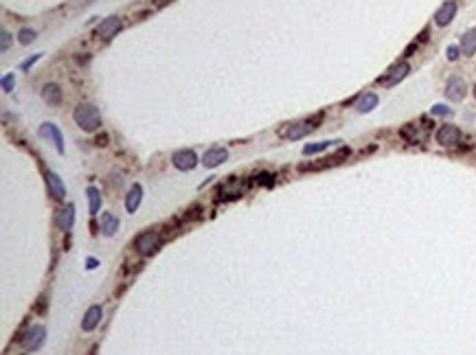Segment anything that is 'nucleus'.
Segmentation results:
<instances>
[{"mask_svg": "<svg viewBox=\"0 0 476 355\" xmlns=\"http://www.w3.org/2000/svg\"><path fill=\"white\" fill-rule=\"evenodd\" d=\"M73 118L83 132H95V130H99V125H101L99 110L95 106H90V103H79V106L75 108Z\"/></svg>", "mask_w": 476, "mask_h": 355, "instance_id": "f257e3e1", "label": "nucleus"}, {"mask_svg": "<svg viewBox=\"0 0 476 355\" xmlns=\"http://www.w3.org/2000/svg\"><path fill=\"white\" fill-rule=\"evenodd\" d=\"M320 118H323V114H316V116H312L310 121H303V123H292V125H288V127L281 132V134H283L285 138H290V141H299V138L307 136L312 130L318 127Z\"/></svg>", "mask_w": 476, "mask_h": 355, "instance_id": "f03ea898", "label": "nucleus"}, {"mask_svg": "<svg viewBox=\"0 0 476 355\" xmlns=\"http://www.w3.org/2000/svg\"><path fill=\"white\" fill-rule=\"evenodd\" d=\"M347 156H349V147H340L338 151H336V154L323 158L320 163H305V165H301L299 169H301V171H320V169H330V167L340 165Z\"/></svg>", "mask_w": 476, "mask_h": 355, "instance_id": "7ed1b4c3", "label": "nucleus"}, {"mask_svg": "<svg viewBox=\"0 0 476 355\" xmlns=\"http://www.w3.org/2000/svg\"><path fill=\"white\" fill-rule=\"evenodd\" d=\"M160 246V235H158V231H145V233H141L136 237V241H134V248L138 250L141 254H152L154 250H156Z\"/></svg>", "mask_w": 476, "mask_h": 355, "instance_id": "20e7f679", "label": "nucleus"}, {"mask_svg": "<svg viewBox=\"0 0 476 355\" xmlns=\"http://www.w3.org/2000/svg\"><path fill=\"white\" fill-rule=\"evenodd\" d=\"M44 340H46V329L42 325H33V327H29V331L24 333L22 344L26 351H38Z\"/></svg>", "mask_w": 476, "mask_h": 355, "instance_id": "39448f33", "label": "nucleus"}, {"mask_svg": "<svg viewBox=\"0 0 476 355\" xmlns=\"http://www.w3.org/2000/svg\"><path fill=\"white\" fill-rule=\"evenodd\" d=\"M408 71H410V66L406 64V61H400V64L391 66L389 73H384L382 77L377 79V83H382V86H395L397 81H402L406 75H408Z\"/></svg>", "mask_w": 476, "mask_h": 355, "instance_id": "423d86ee", "label": "nucleus"}, {"mask_svg": "<svg viewBox=\"0 0 476 355\" xmlns=\"http://www.w3.org/2000/svg\"><path fill=\"white\" fill-rule=\"evenodd\" d=\"M461 141V132L457 125H441L437 132V143L443 145V147H454Z\"/></svg>", "mask_w": 476, "mask_h": 355, "instance_id": "0eeeda50", "label": "nucleus"}, {"mask_svg": "<svg viewBox=\"0 0 476 355\" xmlns=\"http://www.w3.org/2000/svg\"><path fill=\"white\" fill-rule=\"evenodd\" d=\"M171 163L180 171H191L193 167L198 165V156H195L191 149H180V151H176V154L171 156Z\"/></svg>", "mask_w": 476, "mask_h": 355, "instance_id": "6e6552de", "label": "nucleus"}, {"mask_svg": "<svg viewBox=\"0 0 476 355\" xmlns=\"http://www.w3.org/2000/svg\"><path fill=\"white\" fill-rule=\"evenodd\" d=\"M467 92V86H465V81L461 79V77H450L445 83V96L450 101H461L465 96Z\"/></svg>", "mask_w": 476, "mask_h": 355, "instance_id": "1a4fd4ad", "label": "nucleus"}, {"mask_svg": "<svg viewBox=\"0 0 476 355\" xmlns=\"http://www.w3.org/2000/svg\"><path fill=\"white\" fill-rule=\"evenodd\" d=\"M121 26H123L121 18L110 16V18H106V20H103V22L99 24V29H97V36H99L101 40H110L112 36H116V33L121 31Z\"/></svg>", "mask_w": 476, "mask_h": 355, "instance_id": "9d476101", "label": "nucleus"}, {"mask_svg": "<svg viewBox=\"0 0 476 355\" xmlns=\"http://www.w3.org/2000/svg\"><path fill=\"white\" fill-rule=\"evenodd\" d=\"M457 3L454 0H448V3H443L441 5V9L435 13V22H437V26H448L454 20V16H457Z\"/></svg>", "mask_w": 476, "mask_h": 355, "instance_id": "9b49d317", "label": "nucleus"}, {"mask_svg": "<svg viewBox=\"0 0 476 355\" xmlns=\"http://www.w3.org/2000/svg\"><path fill=\"white\" fill-rule=\"evenodd\" d=\"M40 134L44 136V138H51L53 145L57 147V154H64V138H62L57 125H53V123H42Z\"/></svg>", "mask_w": 476, "mask_h": 355, "instance_id": "f8f14e48", "label": "nucleus"}, {"mask_svg": "<svg viewBox=\"0 0 476 355\" xmlns=\"http://www.w3.org/2000/svg\"><path fill=\"white\" fill-rule=\"evenodd\" d=\"M46 186H48V193L53 196V200H64L66 186H64V182H62V178L57 176V173H53V171L46 173Z\"/></svg>", "mask_w": 476, "mask_h": 355, "instance_id": "ddd939ff", "label": "nucleus"}, {"mask_svg": "<svg viewBox=\"0 0 476 355\" xmlns=\"http://www.w3.org/2000/svg\"><path fill=\"white\" fill-rule=\"evenodd\" d=\"M101 316H103V309L99 307V305H93L88 311H86V316L81 318V329L83 331H93L99 327L101 322Z\"/></svg>", "mask_w": 476, "mask_h": 355, "instance_id": "4468645a", "label": "nucleus"}, {"mask_svg": "<svg viewBox=\"0 0 476 355\" xmlns=\"http://www.w3.org/2000/svg\"><path fill=\"white\" fill-rule=\"evenodd\" d=\"M73 224H75V206H73V204H66V206L57 213V226H60V231L71 233Z\"/></svg>", "mask_w": 476, "mask_h": 355, "instance_id": "2eb2a0df", "label": "nucleus"}, {"mask_svg": "<svg viewBox=\"0 0 476 355\" xmlns=\"http://www.w3.org/2000/svg\"><path fill=\"white\" fill-rule=\"evenodd\" d=\"M226 158H228V151L226 149H222V147H213V149H209L204 158H202V163H204V167H209V169H213V167H218L222 163H226Z\"/></svg>", "mask_w": 476, "mask_h": 355, "instance_id": "dca6fc26", "label": "nucleus"}, {"mask_svg": "<svg viewBox=\"0 0 476 355\" xmlns=\"http://www.w3.org/2000/svg\"><path fill=\"white\" fill-rule=\"evenodd\" d=\"M141 200H143V186L134 184L130 189L128 198H125V208H128V213H136V208L141 206Z\"/></svg>", "mask_w": 476, "mask_h": 355, "instance_id": "f3484780", "label": "nucleus"}, {"mask_svg": "<svg viewBox=\"0 0 476 355\" xmlns=\"http://www.w3.org/2000/svg\"><path fill=\"white\" fill-rule=\"evenodd\" d=\"M42 99L46 103H51V106H60L62 103V88L57 83H46L44 88H42Z\"/></svg>", "mask_w": 476, "mask_h": 355, "instance_id": "a211bd4d", "label": "nucleus"}, {"mask_svg": "<svg viewBox=\"0 0 476 355\" xmlns=\"http://www.w3.org/2000/svg\"><path fill=\"white\" fill-rule=\"evenodd\" d=\"M99 224H101V233L106 235V237H112L118 231V219L112 213H103L101 219H99Z\"/></svg>", "mask_w": 476, "mask_h": 355, "instance_id": "6ab92c4d", "label": "nucleus"}, {"mask_svg": "<svg viewBox=\"0 0 476 355\" xmlns=\"http://www.w3.org/2000/svg\"><path fill=\"white\" fill-rule=\"evenodd\" d=\"M461 51H463L467 57H472L476 53V29H470L463 33V38H461Z\"/></svg>", "mask_w": 476, "mask_h": 355, "instance_id": "aec40b11", "label": "nucleus"}, {"mask_svg": "<svg viewBox=\"0 0 476 355\" xmlns=\"http://www.w3.org/2000/svg\"><path fill=\"white\" fill-rule=\"evenodd\" d=\"M377 94L375 92H367V94H362L360 96V101H358V112H362V114H367V112H371L373 108H377Z\"/></svg>", "mask_w": 476, "mask_h": 355, "instance_id": "412c9836", "label": "nucleus"}, {"mask_svg": "<svg viewBox=\"0 0 476 355\" xmlns=\"http://www.w3.org/2000/svg\"><path fill=\"white\" fill-rule=\"evenodd\" d=\"M400 136L404 138L406 143H410V145H415L422 141V134L417 132V125H404V127L400 130Z\"/></svg>", "mask_w": 476, "mask_h": 355, "instance_id": "4be33fe9", "label": "nucleus"}, {"mask_svg": "<svg viewBox=\"0 0 476 355\" xmlns=\"http://www.w3.org/2000/svg\"><path fill=\"white\" fill-rule=\"evenodd\" d=\"M86 193H88V202H90V213L97 215L101 208V193H99V189H95V186H88Z\"/></svg>", "mask_w": 476, "mask_h": 355, "instance_id": "5701e85b", "label": "nucleus"}, {"mask_svg": "<svg viewBox=\"0 0 476 355\" xmlns=\"http://www.w3.org/2000/svg\"><path fill=\"white\" fill-rule=\"evenodd\" d=\"M332 143H336V141H320V143H314V145H305V147H303V154H305V156L320 154V151H325L327 147H332Z\"/></svg>", "mask_w": 476, "mask_h": 355, "instance_id": "b1692460", "label": "nucleus"}, {"mask_svg": "<svg viewBox=\"0 0 476 355\" xmlns=\"http://www.w3.org/2000/svg\"><path fill=\"white\" fill-rule=\"evenodd\" d=\"M257 184L272 186V184H275V176H272V173H259V176H257Z\"/></svg>", "mask_w": 476, "mask_h": 355, "instance_id": "393cba45", "label": "nucleus"}, {"mask_svg": "<svg viewBox=\"0 0 476 355\" xmlns=\"http://www.w3.org/2000/svg\"><path fill=\"white\" fill-rule=\"evenodd\" d=\"M33 40H36V31H31V29L20 31V42H22V44H31Z\"/></svg>", "mask_w": 476, "mask_h": 355, "instance_id": "a878e982", "label": "nucleus"}, {"mask_svg": "<svg viewBox=\"0 0 476 355\" xmlns=\"http://www.w3.org/2000/svg\"><path fill=\"white\" fill-rule=\"evenodd\" d=\"M432 114H435V116H450L452 110L445 108V106H441V103H437V106H432Z\"/></svg>", "mask_w": 476, "mask_h": 355, "instance_id": "bb28decb", "label": "nucleus"}, {"mask_svg": "<svg viewBox=\"0 0 476 355\" xmlns=\"http://www.w3.org/2000/svg\"><path fill=\"white\" fill-rule=\"evenodd\" d=\"M459 53H461V46H448V51H445V55H448V59L450 61H457L459 59Z\"/></svg>", "mask_w": 476, "mask_h": 355, "instance_id": "cd10ccee", "label": "nucleus"}, {"mask_svg": "<svg viewBox=\"0 0 476 355\" xmlns=\"http://www.w3.org/2000/svg\"><path fill=\"white\" fill-rule=\"evenodd\" d=\"M13 86H16V77H13V75H5V79H3V88L7 90V92H11Z\"/></svg>", "mask_w": 476, "mask_h": 355, "instance_id": "c85d7f7f", "label": "nucleus"}, {"mask_svg": "<svg viewBox=\"0 0 476 355\" xmlns=\"http://www.w3.org/2000/svg\"><path fill=\"white\" fill-rule=\"evenodd\" d=\"M38 59H40V53H38V55H33V57H31V59H24V61H22V64H20V68H22V71H29V68H31L33 64H36V61H38Z\"/></svg>", "mask_w": 476, "mask_h": 355, "instance_id": "c756f323", "label": "nucleus"}, {"mask_svg": "<svg viewBox=\"0 0 476 355\" xmlns=\"http://www.w3.org/2000/svg\"><path fill=\"white\" fill-rule=\"evenodd\" d=\"M38 314H44V311H46V298L44 296H40V303H38Z\"/></svg>", "mask_w": 476, "mask_h": 355, "instance_id": "7c9ffc66", "label": "nucleus"}, {"mask_svg": "<svg viewBox=\"0 0 476 355\" xmlns=\"http://www.w3.org/2000/svg\"><path fill=\"white\" fill-rule=\"evenodd\" d=\"M110 178H112V184H114V186H116V189H118V186H121V184H123V178H121V176H118V173H112V176H110Z\"/></svg>", "mask_w": 476, "mask_h": 355, "instance_id": "2f4dec72", "label": "nucleus"}, {"mask_svg": "<svg viewBox=\"0 0 476 355\" xmlns=\"http://www.w3.org/2000/svg\"><path fill=\"white\" fill-rule=\"evenodd\" d=\"M97 266H99V261L93 259V256H88V259H86V268H88V270H95Z\"/></svg>", "mask_w": 476, "mask_h": 355, "instance_id": "473e14b6", "label": "nucleus"}, {"mask_svg": "<svg viewBox=\"0 0 476 355\" xmlns=\"http://www.w3.org/2000/svg\"><path fill=\"white\" fill-rule=\"evenodd\" d=\"M9 33H7V31H3V46H0V48H3V51H7V48H9Z\"/></svg>", "mask_w": 476, "mask_h": 355, "instance_id": "72a5a7b5", "label": "nucleus"}, {"mask_svg": "<svg viewBox=\"0 0 476 355\" xmlns=\"http://www.w3.org/2000/svg\"><path fill=\"white\" fill-rule=\"evenodd\" d=\"M97 145H99V147H106V145H108V136L106 134L97 136Z\"/></svg>", "mask_w": 476, "mask_h": 355, "instance_id": "f704fd0d", "label": "nucleus"}, {"mask_svg": "<svg viewBox=\"0 0 476 355\" xmlns=\"http://www.w3.org/2000/svg\"><path fill=\"white\" fill-rule=\"evenodd\" d=\"M428 40V31H422V36H419V42H426Z\"/></svg>", "mask_w": 476, "mask_h": 355, "instance_id": "c9c22d12", "label": "nucleus"}, {"mask_svg": "<svg viewBox=\"0 0 476 355\" xmlns=\"http://www.w3.org/2000/svg\"><path fill=\"white\" fill-rule=\"evenodd\" d=\"M474 96H476V86H474Z\"/></svg>", "mask_w": 476, "mask_h": 355, "instance_id": "e433bc0d", "label": "nucleus"}]
</instances>
